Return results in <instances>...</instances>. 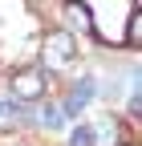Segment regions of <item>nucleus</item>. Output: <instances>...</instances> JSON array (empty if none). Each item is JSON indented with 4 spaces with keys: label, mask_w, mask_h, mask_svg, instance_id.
<instances>
[{
    "label": "nucleus",
    "mask_w": 142,
    "mask_h": 146,
    "mask_svg": "<svg viewBox=\"0 0 142 146\" xmlns=\"http://www.w3.org/2000/svg\"><path fill=\"white\" fill-rule=\"evenodd\" d=\"M41 126H45V130H61V126H65V114H61V106H49L45 114H41Z\"/></svg>",
    "instance_id": "obj_6"
},
{
    "label": "nucleus",
    "mask_w": 142,
    "mask_h": 146,
    "mask_svg": "<svg viewBox=\"0 0 142 146\" xmlns=\"http://www.w3.org/2000/svg\"><path fill=\"white\" fill-rule=\"evenodd\" d=\"M4 114H8V102H0V118H4Z\"/></svg>",
    "instance_id": "obj_10"
},
{
    "label": "nucleus",
    "mask_w": 142,
    "mask_h": 146,
    "mask_svg": "<svg viewBox=\"0 0 142 146\" xmlns=\"http://www.w3.org/2000/svg\"><path fill=\"white\" fill-rule=\"evenodd\" d=\"M0 146H29L21 134H0Z\"/></svg>",
    "instance_id": "obj_9"
},
{
    "label": "nucleus",
    "mask_w": 142,
    "mask_h": 146,
    "mask_svg": "<svg viewBox=\"0 0 142 146\" xmlns=\"http://www.w3.org/2000/svg\"><path fill=\"white\" fill-rule=\"evenodd\" d=\"M8 89H12L16 102H41L45 89H49V73L37 69V65H33V69H16L8 77Z\"/></svg>",
    "instance_id": "obj_2"
},
{
    "label": "nucleus",
    "mask_w": 142,
    "mask_h": 146,
    "mask_svg": "<svg viewBox=\"0 0 142 146\" xmlns=\"http://www.w3.org/2000/svg\"><path fill=\"white\" fill-rule=\"evenodd\" d=\"M73 61H77V36L65 33V29L49 33L45 45H41V65H45L49 73H61V69H69Z\"/></svg>",
    "instance_id": "obj_1"
},
{
    "label": "nucleus",
    "mask_w": 142,
    "mask_h": 146,
    "mask_svg": "<svg viewBox=\"0 0 142 146\" xmlns=\"http://www.w3.org/2000/svg\"><path fill=\"white\" fill-rule=\"evenodd\" d=\"M69 146H94V126H77L69 134Z\"/></svg>",
    "instance_id": "obj_7"
},
{
    "label": "nucleus",
    "mask_w": 142,
    "mask_h": 146,
    "mask_svg": "<svg viewBox=\"0 0 142 146\" xmlns=\"http://www.w3.org/2000/svg\"><path fill=\"white\" fill-rule=\"evenodd\" d=\"M94 146H118V126H114V118H106L102 126H94Z\"/></svg>",
    "instance_id": "obj_5"
},
{
    "label": "nucleus",
    "mask_w": 142,
    "mask_h": 146,
    "mask_svg": "<svg viewBox=\"0 0 142 146\" xmlns=\"http://www.w3.org/2000/svg\"><path fill=\"white\" fill-rule=\"evenodd\" d=\"M94 94H98V81H94V77H77L73 85H69V94H65V102H61L65 122H69V118H81V110L94 102Z\"/></svg>",
    "instance_id": "obj_3"
},
{
    "label": "nucleus",
    "mask_w": 142,
    "mask_h": 146,
    "mask_svg": "<svg viewBox=\"0 0 142 146\" xmlns=\"http://www.w3.org/2000/svg\"><path fill=\"white\" fill-rule=\"evenodd\" d=\"M65 21L73 25V29H81V33H90V29H94V12H90V4L69 0V4H65Z\"/></svg>",
    "instance_id": "obj_4"
},
{
    "label": "nucleus",
    "mask_w": 142,
    "mask_h": 146,
    "mask_svg": "<svg viewBox=\"0 0 142 146\" xmlns=\"http://www.w3.org/2000/svg\"><path fill=\"white\" fill-rule=\"evenodd\" d=\"M138 36H142V16H138V12H130V33H126V41H130V45H138Z\"/></svg>",
    "instance_id": "obj_8"
}]
</instances>
